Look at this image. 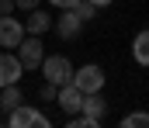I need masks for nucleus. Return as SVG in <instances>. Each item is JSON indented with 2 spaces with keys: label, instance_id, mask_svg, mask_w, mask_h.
Wrapping results in <instances>:
<instances>
[{
  "label": "nucleus",
  "instance_id": "nucleus-18",
  "mask_svg": "<svg viewBox=\"0 0 149 128\" xmlns=\"http://www.w3.org/2000/svg\"><path fill=\"white\" fill-rule=\"evenodd\" d=\"M0 14H14V0H0Z\"/></svg>",
  "mask_w": 149,
  "mask_h": 128
},
{
  "label": "nucleus",
  "instance_id": "nucleus-13",
  "mask_svg": "<svg viewBox=\"0 0 149 128\" xmlns=\"http://www.w3.org/2000/svg\"><path fill=\"white\" fill-rule=\"evenodd\" d=\"M121 128H149V114L146 111H135V114L121 118Z\"/></svg>",
  "mask_w": 149,
  "mask_h": 128
},
{
  "label": "nucleus",
  "instance_id": "nucleus-17",
  "mask_svg": "<svg viewBox=\"0 0 149 128\" xmlns=\"http://www.w3.org/2000/svg\"><path fill=\"white\" fill-rule=\"evenodd\" d=\"M49 3H56V7H59V10H66V7H76V3H80V0H49Z\"/></svg>",
  "mask_w": 149,
  "mask_h": 128
},
{
  "label": "nucleus",
  "instance_id": "nucleus-19",
  "mask_svg": "<svg viewBox=\"0 0 149 128\" xmlns=\"http://www.w3.org/2000/svg\"><path fill=\"white\" fill-rule=\"evenodd\" d=\"M90 3H94V7H97V10H101V7H108V3H111V0H90Z\"/></svg>",
  "mask_w": 149,
  "mask_h": 128
},
{
  "label": "nucleus",
  "instance_id": "nucleus-9",
  "mask_svg": "<svg viewBox=\"0 0 149 128\" xmlns=\"http://www.w3.org/2000/svg\"><path fill=\"white\" fill-rule=\"evenodd\" d=\"M80 114H87L90 121H104V114H108V100L101 97V90L97 93H83V107H80Z\"/></svg>",
  "mask_w": 149,
  "mask_h": 128
},
{
  "label": "nucleus",
  "instance_id": "nucleus-2",
  "mask_svg": "<svg viewBox=\"0 0 149 128\" xmlns=\"http://www.w3.org/2000/svg\"><path fill=\"white\" fill-rule=\"evenodd\" d=\"M3 125L10 128H49L52 121L38 111V107H28V104H17L14 111H7V118H3Z\"/></svg>",
  "mask_w": 149,
  "mask_h": 128
},
{
  "label": "nucleus",
  "instance_id": "nucleus-4",
  "mask_svg": "<svg viewBox=\"0 0 149 128\" xmlns=\"http://www.w3.org/2000/svg\"><path fill=\"white\" fill-rule=\"evenodd\" d=\"M17 59L24 69H38L42 59H45V45H42V35H24L21 45H17Z\"/></svg>",
  "mask_w": 149,
  "mask_h": 128
},
{
  "label": "nucleus",
  "instance_id": "nucleus-16",
  "mask_svg": "<svg viewBox=\"0 0 149 128\" xmlns=\"http://www.w3.org/2000/svg\"><path fill=\"white\" fill-rule=\"evenodd\" d=\"M14 7H21V10H35L38 0H14Z\"/></svg>",
  "mask_w": 149,
  "mask_h": 128
},
{
  "label": "nucleus",
  "instance_id": "nucleus-3",
  "mask_svg": "<svg viewBox=\"0 0 149 128\" xmlns=\"http://www.w3.org/2000/svg\"><path fill=\"white\" fill-rule=\"evenodd\" d=\"M73 86L80 93H97V90H104V69L97 66V62H90V66H80L73 73Z\"/></svg>",
  "mask_w": 149,
  "mask_h": 128
},
{
  "label": "nucleus",
  "instance_id": "nucleus-6",
  "mask_svg": "<svg viewBox=\"0 0 149 128\" xmlns=\"http://www.w3.org/2000/svg\"><path fill=\"white\" fill-rule=\"evenodd\" d=\"M52 28H56V35L66 42V38H76L80 35V28H83V21H80V14H76L73 7H66L59 17H52Z\"/></svg>",
  "mask_w": 149,
  "mask_h": 128
},
{
  "label": "nucleus",
  "instance_id": "nucleus-5",
  "mask_svg": "<svg viewBox=\"0 0 149 128\" xmlns=\"http://www.w3.org/2000/svg\"><path fill=\"white\" fill-rule=\"evenodd\" d=\"M24 38V21L14 14H0V48H17Z\"/></svg>",
  "mask_w": 149,
  "mask_h": 128
},
{
  "label": "nucleus",
  "instance_id": "nucleus-11",
  "mask_svg": "<svg viewBox=\"0 0 149 128\" xmlns=\"http://www.w3.org/2000/svg\"><path fill=\"white\" fill-rule=\"evenodd\" d=\"M17 104H21V86H17V83L0 86V111L7 114V111H14Z\"/></svg>",
  "mask_w": 149,
  "mask_h": 128
},
{
  "label": "nucleus",
  "instance_id": "nucleus-1",
  "mask_svg": "<svg viewBox=\"0 0 149 128\" xmlns=\"http://www.w3.org/2000/svg\"><path fill=\"white\" fill-rule=\"evenodd\" d=\"M73 62L66 59V55H45L42 59V76L49 80V83H56V86H66V83H73Z\"/></svg>",
  "mask_w": 149,
  "mask_h": 128
},
{
  "label": "nucleus",
  "instance_id": "nucleus-10",
  "mask_svg": "<svg viewBox=\"0 0 149 128\" xmlns=\"http://www.w3.org/2000/svg\"><path fill=\"white\" fill-rule=\"evenodd\" d=\"M49 28H52V17L45 10H38V7L28 14V21H24V35H45Z\"/></svg>",
  "mask_w": 149,
  "mask_h": 128
},
{
  "label": "nucleus",
  "instance_id": "nucleus-7",
  "mask_svg": "<svg viewBox=\"0 0 149 128\" xmlns=\"http://www.w3.org/2000/svg\"><path fill=\"white\" fill-rule=\"evenodd\" d=\"M21 73H24V66H21L17 52H0V86L17 83V80H21Z\"/></svg>",
  "mask_w": 149,
  "mask_h": 128
},
{
  "label": "nucleus",
  "instance_id": "nucleus-8",
  "mask_svg": "<svg viewBox=\"0 0 149 128\" xmlns=\"http://www.w3.org/2000/svg\"><path fill=\"white\" fill-rule=\"evenodd\" d=\"M56 104H59L66 114H80V107H83V93H80L73 83H66V86H59V93H56Z\"/></svg>",
  "mask_w": 149,
  "mask_h": 128
},
{
  "label": "nucleus",
  "instance_id": "nucleus-20",
  "mask_svg": "<svg viewBox=\"0 0 149 128\" xmlns=\"http://www.w3.org/2000/svg\"><path fill=\"white\" fill-rule=\"evenodd\" d=\"M0 125H3V118H0Z\"/></svg>",
  "mask_w": 149,
  "mask_h": 128
},
{
  "label": "nucleus",
  "instance_id": "nucleus-15",
  "mask_svg": "<svg viewBox=\"0 0 149 128\" xmlns=\"http://www.w3.org/2000/svg\"><path fill=\"white\" fill-rule=\"evenodd\" d=\"M56 93H59V86L49 83V80H45V83H42V90H38V97H42V100H56Z\"/></svg>",
  "mask_w": 149,
  "mask_h": 128
},
{
  "label": "nucleus",
  "instance_id": "nucleus-14",
  "mask_svg": "<svg viewBox=\"0 0 149 128\" xmlns=\"http://www.w3.org/2000/svg\"><path fill=\"white\" fill-rule=\"evenodd\" d=\"M73 10L80 14V21H94V17H97V7H94L90 0H80V3H76Z\"/></svg>",
  "mask_w": 149,
  "mask_h": 128
},
{
  "label": "nucleus",
  "instance_id": "nucleus-12",
  "mask_svg": "<svg viewBox=\"0 0 149 128\" xmlns=\"http://www.w3.org/2000/svg\"><path fill=\"white\" fill-rule=\"evenodd\" d=\"M132 59L139 66H149V31H139L135 42H132Z\"/></svg>",
  "mask_w": 149,
  "mask_h": 128
}]
</instances>
